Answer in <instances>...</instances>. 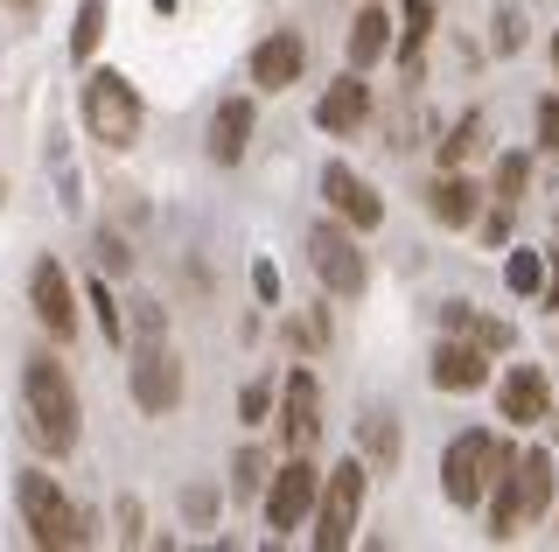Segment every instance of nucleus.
I'll list each match as a JSON object with an SVG mask.
<instances>
[{"mask_svg":"<svg viewBox=\"0 0 559 552\" xmlns=\"http://www.w3.org/2000/svg\"><path fill=\"white\" fill-rule=\"evenodd\" d=\"M22 420H28V434H35L43 455H70V447H78V427H84L78 385H70V371L49 350L22 357Z\"/></svg>","mask_w":559,"mask_h":552,"instance_id":"f257e3e1","label":"nucleus"},{"mask_svg":"<svg viewBox=\"0 0 559 552\" xmlns=\"http://www.w3.org/2000/svg\"><path fill=\"white\" fill-rule=\"evenodd\" d=\"M511 469H518V447L503 434H489V427H468V434H454L441 447V496L454 511H476Z\"/></svg>","mask_w":559,"mask_h":552,"instance_id":"f03ea898","label":"nucleus"},{"mask_svg":"<svg viewBox=\"0 0 559 552\" xmlns=\"http://www.w3.org/2000/svg\"><path fill=\"white\" fill-rule=\"evenodd\" d=\"M364 496H371V461L349 455L322 476V504H314V545L322 552H343L357 539V517H364Z\"/></svg>","mask_w":559,"mask_h":552,"instance_id":"7ed1b4c3","label":"nucleus"},{"mask_svg":"<svg viewBox=\"0 0 559 552\" xmlns=\"http://www.w3.org/2000/svg\"><path fill=\"white\" fill-rule=\"evenodd\" d=\"M308 266H314V280H322L336 301H357L364 287H371V266H364V252H357V231H349L343 217H322V224H308Z\"/></svg>","mask_w":559,"mask_h":552,"instance_id":"20e7f679","label":"nucleus"},{"mask_svg":"<svg viewBox=\"0 0 559 552\" xmlns=\"http://www.w3.org/2000/svg\"><path fill=\"white\" fill-rule=\"evenodd\" d=\"M22 517H28V539H35V545H49V552L92 539L84 511L70 504V496L57 490V476H43V469H22Z\"/></svg>","mask_w":559,"mask_h":552,"instance_id":"39448f33","label":"nucleus"},{"mask_svg":"<svg viewBox=\"0 0 559 552\" xmlns=\"http://www.w3.org/2000/svg\"><path fill=\"white\" fill-rule=\"evenodd\" d=\"M140 92L119 71H92L84 77V127H92V141L105 147H133L140 141Z\"/></svg>","mask_w":559,"mask_h":552,"instance_id":"423d86ee","label":"nucleus"},{"mask_svg":"<svg viewBox=\"0 0 559 552\" xmlns=\"http://www.w3.org/2000/svg\"><path fill=\"white\" fill-rule=\"evenodd\" d=\"M127 385H133V406L147 412V420H162V412L182 406L189 371H182V357H175L168 343H133V371H127Z\"/></svg>","mask_w":559,"mask_h":552,"instance_id":"0eeeda50","label":"nucleus"},{"mask_svg":"<svg viewBox=\"0 0 559 552\" xmlns=\"http://www.w3.org/2000/svg\"><path fill=\"white\" fill-rule=\"evenodd\" d=\"M314 504H322V469H314L308 447H301V455H287L273 469V482H266V525L287 539V531H301L314 517Z\"/></svg>","mask_w":559,"mask_h":552,"instance_id":"6e6552de","label":"nucleus"},{"mask_svg":"<svg viewBox=\"0 0 559 552\" xmlns=\"http://www.w3.org/2000/svg\"><path fill=\"white\" fill-rule=\"evenodd\" d=\"M28 301H35V322H43L57 343H78V287H70V273L57 266V259H35Z\"/></svg>","mask_w":559,"mask_h":552,"instance_id":"1a4fd4ad","label":"nucleus"},{"mask_svg":"<svg viewBox=\"0 0 559 552\" xmlns=\"http://www.w3.org/2000/svg\"><path fill=\"white\" fill-rule=\"evenodd\" d=\"M314 434H322V385H314L308 364H294L287 385H280V441L301 455V447H314Z\"/></svg>","mask_w":559,"mask_h":552,"instance_id":"9d476101","label":"nucleus"},{"mask_svg":"<svg viewBox=\"0 0 559 552\" xmlns=\"http://www.w3.org/2000/svg\"><path fill=\"white\" fill-rule=\"evenodd\" d=\"M322 196H329V211H336L349 231H378V224H384V196L349 161H329L322 168Z\"/></svg>","mask_w":559,"mask_h":552,"instance_id":"9b49d317","label":"nucleus"},{"mask_svg":"<svg viewBox=\"0 0 559 552\" xmlns=\"http://www.w3.org/2000/svg\"><path fill=\"white\" fill-rule=\"evenodd\" d=\"M489 357H497V350H483L476 336L433 343V364H427L433 392H483V385H489Z\"/></svg>","mask_w":559,"mask_h":552,"instance_id":"f8f14e48","label":"nucleus"},{"mask_svg":"<svg viewBox=\"0 0 559 552\" xmlns=\"http://www.w3.org/2000/svg\"><path fill=\"white\" fill-rule=\"evenodd\" d=\"M497 412H503L511 427L552 420V385H546V371H538V364H511V371H503V385H497Z\"/></svg>","mask_w":559,"mask_h":552,"instance_id":"ddd939ff","label":"nucleus"},{"mask_svg":"<svg viewBox=\"0 0 559 552\" xmlns=\"http://www.w3.org/2000/svg\"><path fill=\"white\" fill-rule=\"evenodd\" d=\"M301 71H308V43L294 36V28H280V36H266L252 49V84L259 92H294Z\"/></svg>","mask_w":559,"mask_h":552,"instance_id":"4468645a","label":"nucleus"},{"mask_svg":"<svg viewBox=\"0 0 559 552\" xmlns=\"http://www.w3.org/2000/svg\"><path fill=\"white\" fill-rule=\"evenodd\" d=\"M364 119H371V84H364V71H343L322 98H314V127L322 133H357Z\"/></svg>","mask_w":559,"mask_h":552,"instance_id":"2eb2a0df","label":"nucleus"},{"mask_svg":"<svg viewBox=\"0 0 559 552\" xmlns=\"http://www.w3.org/2000/svg\"><path fill=\"white\" fill-rule=\"evenodd\" d=\"M427 217L448 224V231H468V224H483V189L462 176V168H441L427 189Z\"/></svg>","mask_w":559,"mask_h":552,"instance_id":"dca6fc26","label":"nucleus"},{"mask_svg":"<svg viewBox=\"0 0 559 552\" xmlns=\"http://www.w3.org/2000/svg\"><path fill=\"white\" fill-rule=\"evenodd\" d=\"M252 127H259L252 98H224L217 119H210V161H217V168H238L245 147H252Z\"/></svg>","mask_w":559,"mask_h":552,"instance_id":"f3484780","label":"nucleus"},{"mask_svg":"<svg viewBox=\"0 0 559 552\" xmlns=\"http://www.w3.org/2000/svg\"><path fill=\"white\" fill-rule=\"evenodd\" d=\"M384 49H392V22H384V8H378V0H357V22H349V36H343L349 71H371Z\"/></svg>","mask_w":559,"mask_h":552,"instance_id":"a211bd4d","label":"nucleus"},{"mask_svg":"<svg viewBox=\"0 0 559 552\" xmlns=\"http://www.w3.org/2000/svg\"><path fill=\"white\" fill-rule=\"evenodd\" d=\"M552 490H559V476H552V455H546V447L518 455V496H524V511L546 517L552 511Z\"/></svg>","mask_w":559,"mask_h":552,"instance_id":"6ab92c4d","label":"nucleus"},{"mask_svg":"<svg viewBox=\"0 0 559 552\" xmlns=\"http://www.w3.org/2000/svg\"><path fill=\"white\" fill-rule=\"evenodd\" d=\"M483 154V112H468V119H454L448 127V141H441V168H468Z\"/></svg>","mask_w":559,"mask_h":552,"instance_id":"aec40b11","label":"nucleus"},{"mask_svg":"<svg viewBox=\"0 0 559 552\" xmlns=\"http://www.w3.org/2000/svg\"><path fill=\"white\" fill-rule=\"evenodd\" d=\"M433 36V0H406V36H399V63L419 71V49Z\"/></svg>","mask_w":559,"mask_h":552,"instance_id":"412c9836","label":"nucleus"},{"mask_svg":"<svg viewBox=\"0 0 559 552\" xmlns=\"http://www.w3.org/2000/svg\"><path fill=\"white\" fill-rule=\"evenodd\" d=\"M503 287H511V295H546V259L538 252H511V266H503Z\"/></svg>","mask_w":559,"mask_h":552,"instance_id":"4be33fe9","label":"nucleus"},{"mask_svg":"<svg viewBox=\"0 0 559 552\" xmlns=\"http://www.w3.org/2000/svg\"><path fill=\"white\" fill-rule=\"evenodd\" d=\"M524 189H532V161H524V154H503L489 196H497V203H524Z\"/></svg>","mask_w":559,"mask_h":552,"instance_id":"5701e85b","label":"nucleus"},{"mask_svg":"<svg viewBox=\"0 0 559 552\" xmlns=\"http://www.w3.org/2000/svg\"><path fill=\"white\" fill-rule=\"evenodd\" d=\"M98 36H105V0H84V14H78V28H70V57H92L98 49Z\"/></svg>","mask_w":559,"mask_h":552,"instance_id":"b1692460","label":"nucleus"},{"mask_svg":"<svg viewBox=\"0 0 559 552\" xmlns=\"http://www.w3.org/2000/svg\"><path fill=\"white\" fill-rule=\"evenodd\" d=\"M84 295H92V308H98V329H105V343H127V315H119L112 287H105V280H84Z\"/></svg>","mask_w":559,"mask_h":552,"instance_id":"393cba45","label":"nucleus"},{"mask_svg":"<svg viewBox=\"0 0 559 552\" xmlns=\"http://www.w3.org/2000/svg\"><path fill=\"white\" fill-rule=\"evenodd\" d=\"M266 482H273V476H266V461H259L252 447H245V455L231 461V490H238V496H259V490H266Z\"/></svg>","mask_w":559,"mask_h":552,"instance_id":"a878e982","label":"nucleus"},{"mask_svg":"<svg viewBox=\"0 0 559 552\" xmlns=\"http://www.w3.org/2000/svg\"><path fill=\"white\" fill-rule=\"evenodd\" d=\"M266 412H273V385H245V392H238V420H245V427H259Z\"/></svg>","mask_w":559,"mask_h":552,"instance_id":"bb28decb","label":"nucleus"},{"mask_svg":"<svg viewBox=\"0 0 559 552\" xmlns=\"http://www.w3.org/2000/svg\"><path fill=\"white\" fill-rule=\"evenodd\" d=\"M468 336H476L483 350H511V343H518V336H511V322H489V315L468 322Z\"/></svg>","mask_w":559,"mask_h":552,"instance_id":"cd10ccee","label":"nucleus"},{"mask_svg":"<svg viewBox=\"0 0 559 552\" xmlns=\"http://www.w3.org/2000/svg\"><path fill=\"white\" fill-rule=\"evenodd\" d=\"M162 329H168V322H162V308H154V301H140V315H133V343H162Z\"/></svg>","mask_w":559,"mask_h":552,"instance_id":"c85d7f7f","label":"nucleus"},{"mask_svg":"<svg viewBox=\"0 0 559 552\" xmlns=\"http://www.w3.org/2000/svg\"><path fill=\"white\" fill-rule=\"evenodd\" d=\"M538 147H559V92L538 98Z\"/></svg>","mask_w":559,"mask_h":552,"instance_id":"c756f323","label":"nucleus"},{"mask_svg":"<svg viewBox=\"0 0 559 552\" xmlns=\"http://www.w3.org/2000/svg\"><path fill=\"white\" fill-rule=\"evenodd\" d=\"M98 252H105V273H127L133 266V252L119 245V238H98Z\"/></svg>","mask_w":559,"mask_h":552,"instance_id":"7c9ffc66","label":"nucleus"},{"mask_svg":"<svg viewBox=\"0 0 559 552\" xmlns=\"http://www.w3.org/2000/svg\"><path fill=\"white\" fill-rule=\"evenodd\" d=\"M252 287H259V301H273L280 295V273L273 266H252Z\"/></svg>","mask_w":559,"mask_h":552,"instance_id":"2f4dec72","label":"nucleus"},{"mask_svg":"<svg viewBox=\"0 0 559 552\" xmlns=\"http://www.w3.org/2000/svg\"><path fill=\"white\" fill-rule=\"evenodd\" d=\"M552 259H559V252H552ZM546 308H552V315H559V280H552V287H546Z\"/></svg>","mask_w":559,"mask_h":552,"instance_id":"473e14b6","label":"nucleus"},{"mask_svg":"<svg viewBox=\"0 0 559 552\" xmlns=\"http://www.w3.org/2000/svg\"><path fill=\"white\" fill-rule=\"evenodd\" d=\"M552 71H559V36H552Z\"/></svg>","mask_w":559,"mask_h":552,"instance_id":"72a5a7b5","label":"nucleus"},{"mask_svg":"<svg viewBox=\"0 0 559 552\" xmlns=\"http://www.w3.org/2000/svg\"><path fill=\"white\" fill-rule=\"evenodd\" d=\"M552 441H559V412H552Z\"/></svg>","mask_w":559,"mask_h":552,"instance_id":"f704fd0d","label":"nucleus"},{"mask_svg":"<svg viewBox=\"0 0 559 552\" xmlns=\"http://www.w3.org/2000/svg\"><path fill=\"white\" fill-rule=\"evenodd\" d=\"M0 203H8V182H0Z\"/></svg>","mask_w":559,"mask_h":552,"instance_id":"c9c22d12","label":"nucleus"},{"mask_svg":"<svg viewBox=\"0 0 559 552\" xmlns=\"http://www.w3.org/2000/svg\"><path fill=\"white\" fill-rule=\"evenodd\" d=\"M14 8H28V0H14Z\"/></svg>","mask_w":559,"mask_h":552,"instance_id":"e433bc0d","label":"nucleus"}]
</instances>
